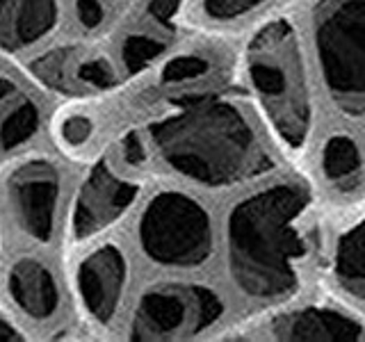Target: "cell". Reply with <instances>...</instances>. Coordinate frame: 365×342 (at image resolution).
I'll use <instances>...</instances> for the list:
<instances>
[{
	"mask_svg": "<svg viewBox=\"0 0 365 342\" xmlns=\"http://www.w3.org/2000/svg\"><path fill=\"white\" fill-rule=\"evenodd\" d=\"M311 205L302 182H277L233 205L226 224L228 269L247 294L272 299L294 290L306 256L299 219Z\"/></svg>",
	"mask_w": 365,
	"mask_h": 342,
	"instance_id": "1",
	"label": "cell"
},
{
	"mask_svg": "<svg viewBox=\"0 0 365 342\" xmlns=\"http://www.w3.org/2000/svg\"><path fill=\"white\" fill-rule=\"evenodd\" d=\"M153 144L178 174L210 187L258 176L272 167L254 125L231 100L205 96L151 125Z\"/></svg>",
	"mask_w": 365,
	"mask_h": 342,
	"instance_id": "2",
	"label": "cell"
},
{
	"mask_svg": "<svg viewBox=\"0 0 365 342\" xmlns=\"http://www.w3.org/2000/svg\"><path fill=\"white\" fill-rule=\"evenodd\" d=\"M247 71L279 137L302 148L311 130V91L297 32L285 19L260 28L247 48Z\"/></svg>",
	"mask_w": 365,
	"mask_h": 342,
	"instance_id": "3",
	"label": "cell"
},
{
	"mask_svg": "<svg viewBox=\"0 0 365 342\" xmlns=\"http://www.w3.org/2000/svg\"><path fill=\"white\" fill-rule=\"evenodd\" d=\"M315 46L331 98L359 119L365 108V0H322Z\"/></svg>",
	"mask_w": 365,
	"mask_h": 342,
	"instance_id": "4",
	"label": "cell"
},
{
	"mask_svg": "<svg viewBox=\"0 0 365 342\" xmlns=\"http://www.w3.org/2000/svg\"><path fill=\"white\" fill-rule=\"evenodd\" d=\"M142 251L165 267H199L212 251V224L203 205L182 192H160L140 219Z\"/></svg>",
	"mask_w": 365,
	"mask_h": 342,
	"instance_id": "5",
	"label": "cell"
},
{
	"mask_svg": "<svg viewBox=\"0 0 365 342\" xmlns=\"http://www.w3.org/2000/svg\"><path fill=\"white\" fill-rule=\"evenodd\" d=\"M222 311V299L205 285H155L142 294L135 308L130 338L142 342L192 338L212 326Z\"/></svg>",
	"mask_w": 365,
	"mask_h": 342,
	"instance_id": "6",
	"label": "cell"
},
{
	"mask_svg": "<svg viewBox=\"0 0 365 342\" xmlns=\"http://www.w3.org/2000/svg\"><path fill=\"white\" fill-rule=\"evenodd\" d=\"M11 214L23 233L46 244L53 235L60 201V171L48 160H30L7 180Z\"/></svg>",
	"mask_w": 365,
	"mask_h": 342,
	"instance_id": "7",
	"label": "cell"
},
{
	"mask_svg": "<svg viewBox=\"0 0 365 342\" xmlns=\"http://www.w3.org/2000/svg\"><path fill=\"white\" fill-rule=\"evenodd\" d=\"M140 187L135 182L117 176L106 160L94 165L78 192L71 217V231L76 239H85L101 233L114 224L130 208Z\"/></svg>",
	"mask_w": 365,
	"mask_h": 342,
	"instance_id": "8",
	"label": "cell"
},
{
	"mask_svg": "<svg viewBox=\"0 0 365 342\" xmlns=\"http://www.w3.org/2000/svg\"><path fill=\"white\" fill-rule=\"evenodd\" d=\"M125 279H128V262L119 247L106 244L89 254L78 267V292L85 311L106 324L114 317L123 296Z\"/></svg>",
	"mask_w": 365,
	"mask_h": 342,
	"instance_id": "9",
	"label": "cell"
},
{
	"mask_svg": "<svg viewBox=\"0 0 365 342\" xmlns=\"http://www.w3.org/2000/svg\"><path fill=\"white\" fill-rule=\"evenodd\" d=\"M272 336L292 342H361L363 324L334 308H302L279 317Z\"/></svg>",
	"mask_w": 365,
	"mask_h": 342,
	"instance_id": "10",
	"label": "cell"
},
{
	"mask_svg": "<svg viewBox=\"0 0 365 342\" xmlns=\"http://www.w3.org/2000/svg\"><path fill=\"white\" fill-rule=\"evenodd\" d=\"M57 26V0H0V48L19 53Z\"/></svg>",
	"mask_w": 365,
	"mask_h": 342,
	"instance_id": "11",
	"label": "cell"
},
{
	"mask_svg": "<svg viewBox=\"0 0 365 342\" xmlns=\"http://www.w3.org/2000/svg\"><path fill=\"white\" fill-rule=\"evenodd\" d=\"M7 288L14 304L32 319H48L60 306L53 271L34 258H21L11 265Z\"/></svg>",
	"mask_w": 365,
	"mask_h": 342,
	"instance_id": "12",
	"label": "cell"
},
{
	"mask_svg": "<svg viewBox=\"0 0 365 342\" xmlns=\"http://www.w3.org/2000/svg\"><path fill=\"white\" fill-rule=\"evenodd\" d=\"M39 128V108L9 78H0V151L26 144Z\"/></svg>",
	"mask_w": 365,
	"mask_h": 342,
	"instance_id": "13",
	"label": "cell"
},
{
	"mask_svg": "<svg viewBox=\"0 0 365 342\" xmlns=\"http://www.w3.org/2000/svg\"><path fill=\"white\" fill-rule=\"evenodd\" d=\"M336 279L342 290L351 294L354 301L365 296V251H363V222H356L347 233H342L336 247Z\"/></svg>",
	"mask_w": 365,
	"mask_h": 342,
	"instance_id": "14",
	"label": "cell"
},
{
	"mask_svg": "<svg viewBox=\"0 0 365 342\" xmlns=\"http://www.w3.org/2000/svg\"><path fill=\"white\" fill-rule=\"evenodd\" d=\"M324 176L342 190H351L361 180V153L356 142L347 135H336L324 144Z\"/></svg>",
	"mask_w": 365,
	"mask_h": 342,
	"instance_id": "15",
	"label": "cell"
},
{
	"mask_svg": "<svg viewBox=\"0 0 365 342\" xmlns=\"http://www.w3.org/2000/svg\"><path fill=\"white\" fill-rule=\"evenodd\" d=\"M76 51L73 48H57L51 51L48 55L39 57L34 62L32 71L43 85H48L53 89L68 91L73 87V78H76Z\"/></svg>",
	"mask_w": 365,
	"mask_h": 342,
	"instance_id": "16",
	"label": "cell"
},
{
	"mask_svg": "<svg viewBox=\"0 0 365 342\" xmlns=\"http://www.w3.org/2000/svg\"><path fill=\"white\" fill-rule=\"evenodd\" d=\"M210 71V62L203 55L187 53L174 57L165 68H163V83L165 85H185L194 83V80L203 78Z\"/></svg>",
	"mask_w": 365,
	"mask_h": 342,
	"instance_id": "17",
	"label": "cell"
},
{
	"mask_svg": "<svg viewBox=\"0 0 365 342\" xmlns=\"http://www.w3.org/2000/svg\"><path fill=\"white\" fill-rule=\"evenodd\" d=\"M165 51V41L155 37H146V34H133L123 41L121 48V60L128 66V71H140L151 60Z\"/></svg>",
	"mask_w": 365,
	"mask_h": 342,
	"instance_id": "18",
	"label": "cell"
},
{
	"mask_svg": "<svg viewBox=\"0 0 365 342\" xmlns=\"http://www.w3.org/2000/svg\"><path fill=\"white\" fill-rule=\"evenodd\" d=\"M76 80L96 89L110 87L114 83V68L106 57H87L76 66Z\"/></svg>",
	"mask_w": 365,
	"mask_h": 342,
	"instance_id": "19",
	"label": "cell"
},
{
	"mask_svg": "<svg viewBox=\"0 0 365 342\" xmlns=\"http://www.w3.org/2000/svg\"><path fill=\"white\" fill-rule=\"evenodd\" d=\"M91 133H94V121L85 114H71V117H66L62 123H60V137L66 146H83Z\"/></svg>",
	"mask_w": 365,
	"mask_h": 342,
	"instance_id": "20",
	"label": "cell"
},
{
	"mask_svg": "<svg viewBox=\"0 0 365 342\" xmlns=\"http://www.w3.org/2000/svg\"><path fill=\"white\" fill-rule=\"evenodd\" d=\"M265 0H203V7L205 11L212 16V19H235V16H242L247 11L260 7Z\"/></svg>",
	"mask_w": 365,
	"mask_h": 342,
	"instance_id": "21",
	"label": "cell"
},
{
	"mask_svg": "<svg viewBox=\"0 0 365 342\" xmlns=\"http://www.w3.org/2000/svg\"><path fill=\"white\" fill-rule=\"evenodd\" d=\"M180 0H151L146 5V14L148 19H153L160 26H171V21L178 14Z\"/></svg>",
	"mask_w": 365,
	"mask_h": 342,
	"instance_id": "22",
	"label": "cell"
},
{
	"mask_svg": "<svg viewBox=\"0 0 365 342\" xmlns=\"http://www.w3.org/2000/svg\"><path fill=\"white\" fill-rule=\"evenodd\" d=\"M76 11H78V19L83 21V26L87 28H98L103 16H106L101 0H76Z\"/></svg>",
	"mask_w": 365,
	"mask_h": 342,
	"instance_id": "23",
	"label": "cell"
},
{
	"mask_svg": "<svg viewBox=\"0 0 365 342\" xmlns=\"http://www.w3.org/2000/svg\"><path fill=\"white\" fill-rule=\"evenodd\" d=\"M121 151H123V157H125V162H128V165H142L146 160L144 144H142L140 137H137V133H128L123 137Z\"/></svg>",
	"mask_w": 365,
	"mask_h": 342,
	"instance_id": "24",
	"label": "cell"
},
{
	"mask_svg": "<svg viewBox=\"0 0 365 342\" xmlns=\"http://www.w3.org/2000/svg\"><path fill=\"white\" fill-rule=\"evenodd\" d=\"M16 340H23L19 328L11 322H7L5 317H0V342H16Z\"/></svg>",
	"mask_w": 365,
	"mask_h": 342,
	"instance_id": "25",
	"label": "cell"
}]
</instances>
